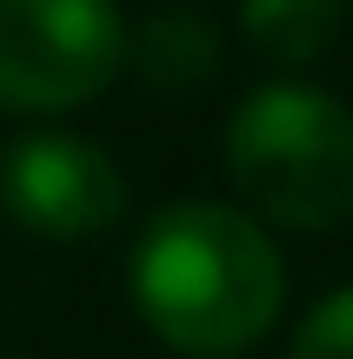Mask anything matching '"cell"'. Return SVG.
I'll list each match as a JSON object with an SVG mask.
<instances>
[{"instance_id": "obj_1", "label": "cell", "mask_w": 353, "mask_h": 359, "mask_svg": "<svg viewBox=\"0 0 353 359\" xmlns=\"http://www.w3.org/2000/svg\"><path fill=\"white\" fill-rule=\"evenodd\" d=\"M127 299L167 353L234 359L274 333L287 306V259L274 233L234 200H167L127 253Z\"/></svg>"}, {"instance_id": "obj_2", "label": "cell", "mask_w": 353, "mask_h": 359, "mask_svg": "<svg viewBox=\"0 0 353 359\" xmlns=\"http://www.w3.org/2000/svg\"><path fill=\"white\" fill-rule=\"evenodd\" d=\"M240 206L267 233H333L353 219V107L314 80H260L220 127Z\"/></svg>"}, {"instance_id": "obj_3", "label": "cell", "mask_w": 353, "mask_h": 359, "mask_svg": "<svg viewBox=\"0 0 353 359\" xmlns=\"http://www.w3.org/2000/svg\"><path fill=\"white\" fill-rule=\"evenodd\" d=\"M120 74H127L120 0H0V114H80Z\"/></svg>"}, {"instance_id": "obj_4", "label": "cell", "mask_w": 353, "mask_h": 359, "mask_svg": "<svg viewBox=\"0 0 353 359\" xmlns=\"http://www.w3.org/2000/svg\"><path fill=\"white\" fill-rule=\"evenodd\" d=\"M127 167L74 127H27L0 147V213L47 246L100 240L127 219Z\"/></svg>"}, {"instance_id": "obj_5", "label": "cell", "mask_w": 353, "mask_h": 359, "mask_svg": "<svg viewBox=\"0 0 353 359\" xmlns=\"http://www.w3.org/2000/svg\"><path fill=\"white\" fill-rule=\"evenodd\" d=\"M227 67V34L187 0H160L154 13L127 20V74L147 93H200Z\"/></svg>"}, {"instance_id": "obj_6", "label": "cell", "mask_w": 353, "mask_h": 359, "mask_svg": "<svg viewBox=\"0 0 353 359\" xmlns=\"http://www.w3.org/2000/svg\"><path fill=\"white\" fill-rule=\"evenodd\" d=\"M240 34L280 74L320 67L347 34V0H240Z\"/></svg>"}, {"instance_id": "obj_7", "label": "cell", "mask_w": 353, "mask_h": 359, "mask_svg": "<svg viewBox=\"0 0 353 359\" xmlns=\"http://www.w3.org/2000/svg\"><path fill=\"white\" fill-rule=\"evenodd\" d=\"M287 359H353V286H333V293L307 313Z\"/></svg>"}]
</instances>
